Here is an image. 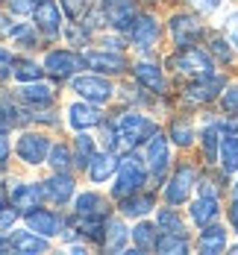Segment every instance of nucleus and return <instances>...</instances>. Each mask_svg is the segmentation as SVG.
<instances>
[{
  "instance_id": "nucleus-21",
  "label": "nucleus",
  "mask_w": 238,
  "mask_h": 255,
  "mask_svg": "<svg viewBox=\"0 0 238 255\" xmlns=\"http://www.w3.org/2000/svg\"><path fill=\"white\" fill-rule=\"evenodd\" d=\"M135 79H138L144 88H150L153 94H162V91H165V77H162V68H159V65H150V62L135 65Z\"/></svg>"
},
{
  "instance_id": "nucleus-16",
  "label": "nucleus",
  "mask_w": 238,
  "mask_h": 255,
  "mask_svg": "<svg viewBox=\"0 0 238 255\" xmlns=\"http://www.w3.org/2000/svg\"><path fill=\"white\" fill-rule=\"evenodd\" d=\"M127 35H130V41L135 44V47H150V44L159 38V24H156V18H150V15H141V18H135Z\"/></svg>"
},
{
  "instance_id": "nucleus-4",
  "label": "nucleus",
  "mask_w": 238,
  "mask_h": 255,
  "mask_svg": "<svg viewBox=\"0 0 238 255\" xmlns=\"http://www.w3.org/2000/svg\"><path fill=\"white\" fill-rule=\"evenodd\" d=\"M194 185H197V173H194V167H191V164L177 167V173L171 176L168 188H165V200H168L171 205H183L185 200H188V194H191Z\"/></svg>"
},
{
  "instance_id": "nucleus-42",
  "label": "nucleus",
  "mask_w": 238,
  "mask_h": 255,
  "mask_svg": "<svg viewBox=\"0 0 238 255\" xmlns=\"http://www.w3.org/2000/svg\"><path fill=\"white\" fill-rule=\"evenodd\" d=\"M41 0H9V12H15V15H24V12H35V6H38Z\"/></svg>"
},
{
  "instance_id": "nucleus-25",
  "label": "nucleus",
  "mask_w": 238,
  "mask_h": 255,
  "mask_svg": "<svg viewBox=\"0 0 238 255\" xmlns=\"http://www.w3.org/2000/svg\"><path fill=\"white\" fill-rule=\"evenodd\" d=\"M221 132L224 127L221 124H209V127L200 132V141H203V155H206V161H218V155H221Z\"/></svg>"
},
{
  "instance_id": "nucleus-18",
  "label": "nucleus",
  "mask_w": 238,
  "mask_h": 255,
  "mask_svg": "<svg viewBox=\"0 0 238 255\" xmlns=\"http://www.w3.org/2000/svg\"><path fill=\"white\" fill-rule=\"evenodd\" d=\"M9 247L12 250H18V253H44L47 250V238L44 235H38V232H15L12 238H9Z\"/></svg>"
},
{
  "instance_id": "nucleus-3",
  "label": "nucleus",
  "mask_w": 238,
  "mask_h": 255,
  "mask_svg": "<svg viewBox=\"0 0 238 255\" xmlns=\"http://www.w3.org/2000/svg\"><path fill=\"white\" fill-rule=\"evenodd\" d=\"M171 65L180 71V74H191V77H206L212 74V68H215V62H212V56L206 50H200V47H180V53H174V59H171Z\"/></svg>"
},
{
  "instance_id": "nucleus-43",
  "label": "nucleus",
  "mask_w": 238,
  "mask_h": 255,
  "mask_svg": "<svg viewBox=\"0 0 238 255\" xmlns=\"http://www.w3.org/2000/svg\"><path fill=\"white\" fill-rule=\"evenodd\" d=\"M188 3H191L197 12H203V15H212V12H218V9H221V3H224V0H188Z\"/></svg>"
},
{
  "instance_id": "nucleus-30",
  "label": "nucleus",
  "mask_w": 238,
  "mask_h": 255,
  "mask_svg": "<svg viewBox=\"0 0 238 255\" xmlns=\"http://www.w3.org/2000/svg\"><path fill=\"white\" fill-rule=\"evenodd\" d=\"M132 241H135V247L138 250H156V226L153 223H138L135 229H132Z\"/></svg>"
},
{
  "instance_id": "nucleus-10",
  "label": "nucleus",
  "mask_w": 238,
  "mask_h": 255,
  "mask_svg": "<svg viewBox=\"0 0 238 255\" xmlns=\"http://www.w3.org/2000/svg\"><path fill=\"white\" fill-rule=\"evenodd\" d=\"M32 21H35V26H38L47 38L59 35V29H62V12H59L56 0H41V3L35 6V12H32Z\"/></svg>"
},
{
  "instance_id": "nucleus-24",
  "label": "nucleus",
  "mask_w": 238,
  "mask_h": 255,
  "mask_svg": "<svg viewBox=\"0 0 238 255\" xmlns=\"http://www.w3.org/2000/svg\"><path fill=\"white\" fill-rule=\"evenodd\" d=\"M200 253L206 255H215V253H224V247H227V232L221 229V226H203V232H200Z\"/></svg>"
},
{
  "instance_id": "nucleus-44",
  "label": "nucleus",
  "mask_w": 238,
  "mask_h": 255,
  "mask_svg": "<svg viewBox=\"0 0 238 255\" xmlns=\"http://www.w3.org/2000/svg\"><path fill=\"white\" fill-rule=\"evenodd\" d=\"M12 65H15V59H12V53L3 50L0 47V79H6L9 74H12Z\"/></svg>"
},
{
  "instance_id": "nucleus-17",
  "label": "nucleus",
  "mask_w": 238,
  "mask_h": 255,
  "mask_svg": "<svg viewBox=\"0 0 238 255\" xmlns=\"http://www.w3.org/2000/svg\"><path fill=\"white\" fill-rule=\"evenodd\" d=\"M44 194L50 197L53 203H59V205H65L71 197H74V179L71 176H65L62 170H56L47 182H44Z\"/></svg>"
},
{
  "instance_id": "nucleus-1",
  "label": "nucleus",
  "mask_w": 238,
  "mask_h": 255,
  "mask_svg": "<svg viewBox=\"0 0 238 255\" xmlns=\"http://www.w3.org/2000/svg\"><path fill=\"white\" fill-rule=\"evenodd\" d=\"M115 132H118V147H138L141 141H147V138H153L156 135V124L153 121H147L144 115H138V112H124L121 118H118V124H115Z\"/></svg>"
},
{
  "instance_id": "nucleus-31",
  "label": "nucleus",
  "mask_w": 238,
  "mask_h": 255,
  "mask_svg": "<svg viewBox=\"0 0 238 255\" xmlns=\"http://www.w3.org/2000/svg\"><path fill=\"white\" fill-rule=\"evenodd\" d=\"M15 44H21V47H35V26L29 24H15L9 26V32H6Z\"/></svg>"
},
{
  "instance_id": "nucleus-11",
  "label": "nucleus",
  "mask_w": 238,
  "mask_h": 255,
  "mask_svg": "<svg viewBox=\"0 0 238 255\" xmlns=\"http://www.w3.org/2000/svg\"><path fill=\"white\" fill-rule=\"evenodd\" d=\"M79 65H82V59L74 56V53H68V50H53V53H47V59H44V71H47L53 79L74 77V71H77Z\"/></svg>"
},
{
  "instance_id": "nucleus-41",
  "label": "nucleus",
  "mask_w": 238,
  "mask_h": 255,
  "mask_svg": "<svg viewBox=\"0 0 238 255\" xmlns=\"http://www.w3.org/2000/svg\"><path fill=\"white\" fill-rule=\"evenodd\" d=\"M221 106H224V112H233V115H238V85H233V88H227V91H224Z\"/></svg>"
},
{
  "instance_id": "nucleus-28",
  "label": "nucleus",
  "mask_w": 238,
  "mask_h": 255,
  "mask_svg": "<svg viewBox=\"0 0 238 255\" xmlns=\"http://www.w3.org/2000/svg\"><path fill=\"white\" fill-rule=\"evenodd\" d=\"M156 250H159V253H168V255H185V253H188L185 235H174V232H165V235H162V238L156 241Z\"/></svg>"
},
{
  "instance_id": "nucleus-6",
  "label": "nucleus",
  "mask_w": 238,
  "mask_h": 255,
  "mask_svg": "<svg viewBox=\"0 0 238 255\" xmlns=\"http://www.w3.org/2000/svg\"><path fill=\"white\" fill-rule=\"evenodd\" d=\"M71 88L88 103H109L112 100V85H109L103 77H94V74H82V77H77L74 82H71Z\"/></svg>"
},
{
  "instance_id": "nucleus-35",
  "label": "nucleus",
  "mask_w": 238,
  "mask_h": 255,
  "mask_svg": "<svg viewBox=\"0 0 238 255\" xmlns=\"http://www.w3.org/2000/svg\"><path fill=\"white\" fill-rule=\"evenodd\" d=\"M191 138H194L191 124H188V121H174V127H171V141H174L177 147H188Z\"/></svg>"
},
{
  "instance_id": "nucleus-26",
  "label": "nucleus",
  "mask_w": 238,
  "mask_h": 255,
  "mask_svg": "<svg viewBox=\"0 0 238 255\" xmlns=\"http://www.w3.org/2000/svg\"><path fill=\"white\" fill-rule=\"evenodd\" d=\"M115 170H118V161H115L112 153H100V155L94 153L91 164H88V176L94 179V182H106Z\"/></svg>"
},
{
  "instance_id": "nucleus-37",
  "label": "nucleus",
  "mask_w": 238,
  "mask_h": 255,
  "mask_svg": "<svg viewBox=\"0 0 238 255\" xmlns=\"http://www.w3.org/2000/svg\"><path fill=\"white\" fill-rule=\"evenodd\" d=\"M15 77L21 79V82H35V79L41 77V68H38L35 62H18Z\"/></svg>"
},
{
  "instance_id": "nucleus-14",
  "label": "nucleus",
  "mask_w": 238,
  "mask_h": 255,
  "mask_svg": "<svg viewBox=\"0 0 238 255\" xmlns=\"http://www.w3.org/2000/svg\"><path fill=\"white\" fill-rule=\"evenodd\" d=\"M26 229L38 232V235H44V238H50V235H59V229H62V217L53 214V211H47V208H38V205H35V211L26 214Z\"/></svg>"
},
{
  "instance_id": "nucleus-29",
  "label": "nucleus",
  "mask_w": 238,
  "mask_h": 255,
  "mask_svg": "<svg viewBox=\"0 0 238 255\" xmlns=\"http://www.w3.org/2000/svg\"><path fill=\"white\" fill-rule=\"evenodd\" d=\"M150 208H153V197L150 194H144V197H124V205H121L124 217H144Z\"/></svg>"
},
{
  "instance_id": "nucleus-48",
  "label": "nucleus",
  "mask_w": 238,
  "mask_h": 255,
  "mask_svg": "<svg viewBox=\"0 0 238 255\" xmlns=\"http://www.w3.org/2000/svg\"><path fill=\"white\" fill-rule=\"evenodd\" d=\"M0 250H9V238H0Z\"/></svg>"
},
{
  "instance_id": "nucleus-34",
  "label": "nucleus",
  "mask_w": 238,
  "mask_h": 255,
  "mask_svg": "<svg viewBox=\"0 0 238 255\" xmlns=\"http://www.w3.org/2000/svg\"><path fill=\"white\" fill-rule=\"evenodd\" d=\"M124 241H127V229H124V223L112 220V223H109V232H106V238H103V247L115 253V250L124 247Z\"/></svg>"
},
{
  "instance_id": "nucleus-46",
  "label": "nucleus",
  "mask_w": 238,
  "mask_h": 255,
  "mask_svg": "<svg viewBox=\"0 0 238 255\" xmlns=\"http://www.w3.org/2000/svg\"><path fill=\"white\" fill-rule=\"evenodd\" d=\"M9 158V138H6V129H0V164H6Z\"/></svg>"
},
{
  "instance_id": "nucleus-23",
  "label": "nucleus",
  "mask_w": 238,
  "mask_h": 255,
  "mask_svg": "<svg viewBox=\"0 0 238 255\" xmlns=\"http://www.w3.org/2000/svg\"><path fill=\"white\" fill-rule=\"evenodd\" d=\"M21 100L24 103H29V106H35V109H41V106H50L53 103V88L50 85H44V82H29V85H24L21 91Z\"/></svg>"
},
{
  "instance_id": "nucleus-15",
  "label": "nucleus",
  "mask_w": 238,
  "mask_h": 255,
  "mask_svg": "<svg viewBox=\"0 0 238 255\" xmlns=\"http://www.w3.org/2000/svg\"><path fill=\"white\" fill-rule=\"evenodd\" d=\"M68 124L77 129V132H85V129L97 127L100 124V109L97 106H91V103H74L71 109H68Z\"/></svg>"
},
{
  "instance_id": "nucleus-2",
  "label": "nucleus",
  "mask_w": 238,
  "mask_h": 255,
  "mask_svg": "<svg viewBox=\"0 0 238 255\" xmlns=\"http://www.w3.org/2000/svg\"><path fill=\"white\" fill-rule=\"evenodd\" d=\"M144 164H141V158L135 153H130L121 164H118V179H115V188H112V194L115 197H132L141 185H144Z\"/></svg>"
},
{
  "instance_id": "nucleus-50",
  "label": "nucleus",
  "mask_w": 238,
  "mask_h": 255,
  "mask_svg": "<svg viewBox=\"0 0 238 255\" xmlns=\"http://www.w3.org/2000/svg\"><path fill=\"white\" fill-rule=\"evenodd\" d=\"M233 253H238V244H236V247H233Z\"/></svg>"
},
{
  "instance_id": "nucleus-33",
  "label": "nucleus",
  "mask_w": 238,
  "mask_h": 255,
  "mask_svg": "<svg viewBox=\"0 0 238 255\" xmlns=\"http://www.w3.org/2000/svg\"><path fill=\"white\" fill-rule=\"evenodd\" d=\"M156 223H159V226H162L165 232H174V235H185L183 217H180L177 211H171V208H162V211H159Z\"/></svg>"
},
{
  "instance_id": "nucleus-19",
  "label": "nucleus",
  "mask_w": 238,
  "mask_h": 255,
  "mask_svg": "<svg viewBox=\"0 0 238 255\" xmlns=\"http://www.w3.org/2000/svg\"><path fill=\"white\" fill-rule=\"evenodd\" d=\"M218 214H221L218 197H200V200L191 203V220H194L197 226H209V223H215Z\"/></svg>"
},
{
  "instance_id": "nucleus-20",
  "label": "nucleus",
  "mask_w": 238,
  "mask_h": 255,
  "mask_svg": "<svg viewBox=\"0 0 238 255\" xmlns=\"http://www.w3.org/2000/svg\"><path fill=\"white\" fill-rule=\"evenodd\" d=\"M41 194H44L41 185H12L9 188V197H12L15 208H35L38 200H41Z\"/></svg>"
},
{
  "instance_id": "nucleus-27",
  "label": "nucleus",
  "mask_w": 238,
  "mask_h": 255,
  "mask_svg": "<svg viewBox=\"0 0 238 255\" xmlns=\"http://www.w3.org/2000/svg\"><path fill=\"white\" fill-rule=\"evenodd\" d=\"M221 164H224L227 173H236L238 170V132H233V129L221 141Z\"/></svg>"
},
{
  "instance_id": "nucleus-12",
  "label": "nucleus",
  "mask_w": 238,
  "mask_h": 255,
  "mask_svg": "<svg viewBox=\"0 0 238 255\" xmlns=\"http://www.w3.org/2000/svg\"><path fill=\"white\" fill-rule=\"evenodd\" d=\"M82 65L100 71V74H121L127 68V59L121 53H106V50H88L82 53Z\"/></svg>"
},
{
  "instance_id": "nucleus-40",
  "label": "nucleus",
  "mask_w": 238,
  "mask_h": 255,
  "mask_svg": "<svg viewBox=\"0 0 238 255\" xmlns=\"http://www.w3.org/2000/svg\"><path fill=\"white\" fill-rule=\"evenodd\" d=\"M209 47H212V53H215L221 62H230V59H233V47H230V41H227V38H212Z\"/></svg>"
},
{
  "instance_id": "nucleus-39",
  "label": "nucleus",
  "mask_w": 238,
  "mask_h": 255,
  "mask_svg": "<svg viewBox=\"0 0 238 255\" xmlns=\"http://www.w3.org/2000/svg\"><path fill=\"white\" fill-rule=\"evenodd\" d=\"M59 3L68 12V18H82L85 9H88V0H59Z\"/></svg>"
},
{
  "instance_id": "nucleus-38",
  "label": "nucleus",
  "mask_w": 238,
  "mask_h": 255,
  "mask_svg": "<svg viewBox=\"0 0 238 255\" xmlns=\"http://www.w3.org/2000/svg\"><path fill=\"white\" fill-rule=\"evenodd\" d=\"M50 164H53V170H65V167L71 164V153H68V147H62V144L50 147Z\"/></svg>"
},
{
  "instance_id": "nucleus-8",
  "label": "nucleus",
  "mask_w": 238,
  "mask_h": 255,
  "mask_svg": "<svg viewBox=\"0 0 238 255\" xmlns=\"http://www.w3.org/2000/svg\"><path fill=\"white\" fill-rule=\"evenodd\" d=\"M171 35H174L177 47H191V44L200 41L203 24L197 18H191V15H174L171 18Z\"/></svg>"
},
{
  "instance_id": "nucleus-9",
  "label": "nucleus",
  "mask_w": 238,
  "mask_h": 255,
  "mask_svg": "<svg viewBox=\"0 0 238 255\" xmlns=\"http://www.w3.org/2000/svg\"><path fill=\"white\" fill-rule=\"evenodd\" d=\"M224 85H227L224 77L206 74V77H200L197 82H191V85L185 88V103H209L224 91Z\"/></svg>"
},
{
  "instance_id": "nucleus-5",
  "label": "nucleus",
  "mask_w": 238,
  "mask_h": 255,
  "mask_svg": "<svg viewBox=\"0 0 238 255\" xmlns=\"http://www.w3.org/2000/svg\"><path fill=\"white\" fill-rule=\"evenodd\" d=\"M100 18L106 24L118 26L121 32H130L132 21H135V6H132V0H103L100 3Z\"/></svg>"
},
{
  "instance_id": "nucleus-22",
  "label": "nucleus",
  "mask_w": 238,
  "mask_h": 255,
  "mask_svg": "<svg viewBox=\"0 0 238 255\" xmlns=\"http://www.w3.org/2000/svg\"><path fill=\"white\" fill-rule=\"evenodd\" d=\"M77 214L79 217H106L109 214V205H106V200L100 194L85 191V194L77 197Z\"/></svg>"
},
{
  "instance_id": "nucleus-13",
  "label": "nucleus",
  "mask_w": 238,
  "mask_h": 255,
  "mask_svg": "<svg viewBox=\"0 0 238 255\" xmlns=\"http://www.w3.org/2000/svg\"><path fill=\"white\" fill-rule=\"evenodd\" d=\"M147 164H150V170H153V179H162L165 176V170H168V164H171L168 138L159 135V132L150 138V144H147Z\"/></svg>"
},
{
  "instance_id": "nucleus-36",
  "label": "nucleus",
  "mask_w": 238,
  "mask_h": 255,
  "mask_svg": "<svg viewBox=\"0 0 238 255\" xmlns=\"http://www.w3.org/2000/svg\"><path fill=\"white\" fill-rule=\"evenodd\" d=\"M94 158V141L88 135H79L77 138V164L79 167H88Z\"/></svg>"
},
{
  "instance_id": "nucleus-45",
  "label": "nucleus",
  "mask_w": 238,
  "mask_h": 255,
  "mask_svg": "<svg viewBox=\"0 0 238 255\" xmlns=\"http://www.w3.org/2000/svg\"><path fill=\"white\" fill-rule=\"evenodd\" d=\"M227 35H230V41L238 47V12H233V15L227 18Z\"/></svg>"
},
{
  "instance_id": "nucleus-7",
  "label": "nucleus",
  "mask_w": 238,
  "mask_h": 255,
  "mask_svg": "<svg viewBox=\"0 0 238 255\" xmlns=\"http://www.w3.org/2000/svg\"><path fill=\"white\" fill-rule=\"evenodd\" d=\"M15 153L21 161L26 164H41L47 153H50V141L44 138V135H38V132H26L18 138V144H15Z\"/></svg>"
},
{
  "instance_id": "nucleus-47",
  "label": "nucleus",
  "mask_w": 238,
  "mask_h": 255,
  "mask_svg": "<svg viewBox=\"0 0 238 255\" xmlns=\"http://www.w3.org/2000/svg\"><path fill=\"white\" fill-rule=\"evenodd\" d=\"M230 223H233V229L238 232V203H233V208H230Z\"/></svg>"
},
{
  "instance_id": "nucleus-32",
  "label": "nucleus",
  "mask_w": 238,
  "mask_h": 255,
  "mask_svg": "<svg viewBox=\"0 0 238 255\" xmlns=\"http://www.w3.org/2000/svg\"><path fill=\"white\" fill-rule=\"evenodd\" d=\"M18 124H24L21 112L9 103V97H0V129H12V127H18Z\"/></svg>"
},
{
  "instance_id": "nucleus-49",
  "label": "nucleus",
  "mask_w": 238,
  "mask_h": 255,
  "mask_svg": "<svg viewBox=\"0 0 238 255\" xmlns=\"http://www.w3.org/2000/svg\"><path fill=\"white\" fill-rule=\"evenodd\" d=\"M233 203H238V185H233Z\"/></svg>"
}]
</instances>
